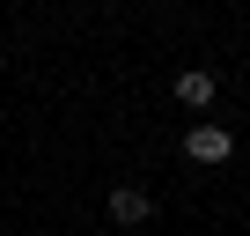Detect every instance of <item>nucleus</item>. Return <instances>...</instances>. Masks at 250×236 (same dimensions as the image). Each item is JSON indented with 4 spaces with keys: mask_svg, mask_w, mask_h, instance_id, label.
<instances>
[{
    "mask_svg": "<svg viewBox=\"0 0 250 236\" xmlns=\"http://www.w3.org/2000/svg\"><path fill=\"white\" fill-rule=\"evenodd\" d=\"M103 207H110V221H118V229H140V221L155 214V199H147L140 185H110V199H103Z\"/></svg>",
    "mask_w": 250,
    "mask_h": 236,
    "instance_id": "7ed1b4c3",
    "label": "nucleus"
},
{
    "mask_svg": "<svg viewBox=\"0 0 250 236\" xmlns=\"http://www.w3.org/2000/svg\"><path fill=\"white\" fill-rule=\"evenodd\" d=\"M169 89H177V103H184V111H206V103L221 96V74H213V67H184Z\"/></svg>",
    "mask_w": 250,
    "mask_h": 236,
    "instance_id": "f03ea898",
    "label": "nucleus"
},
{
    "mask_svg": "<svg viewBox=\"0 0 250 236\" xmlns=\"http://www.w3.org/2000/svg\"><path fill=\"white\" fill-rule=\"evenodd\" d=\"M184 155H191V163H228V155H235V141H228V126L199 118V126H184Z\"/></svg>",
    "mask_w": 250,
    "mask_h": 236,
    "instance_id": "f257e3e1",
    "label": "nucleus"
}]
</instances>
